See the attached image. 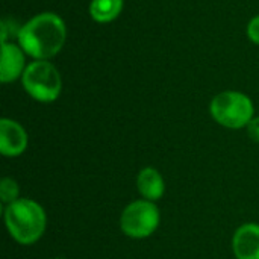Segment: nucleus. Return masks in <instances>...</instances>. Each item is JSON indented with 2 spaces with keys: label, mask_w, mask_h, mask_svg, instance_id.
Wrapping results in <instances>:
<instances>
[{
  "label": "nucleus",
  "mask_w": 259,
  "mask_h": 259,
  "mask_svg": "<svg viewBox=\"0 0 259 259\" xmlns=\"http://www.w3.org/2000/svg\"><path fill=\"white\" fill-rule=\"evenodd\" d=\"M137 187H138L140 194L146 200H150V202L159 200L165 191V184H164L162 176L159 175L158 170L152 167L143 168L140 171L138 179H137Z\"/></svg>",
  "instance_id": "nucleus-9"
},
{
  "label": "nucleus",
  "mask_w": 259,
  "mask_h": 259,
  "mask_svg": "<svg viewBox=\"0 0 259 259\" xmlns=\"http://www.w3.org/2000/svg\"><path fill=\"white\" fill-rule=\"evenodd\" d=\"M232 247L237 259H259V225L249 223L238 228Z\"/></svg>",
  "instance_id": "nucleus-7"
},
{
  "label": "nucleus",
  "mask_w": 259,
  "mask_h": 259,
  "mask_svg": "<svg viewBox=\"0 0 259 259\" xmlns=\"http://www.w3.org/2000/svg\"><path fill=\"white\" fill-rule=\"evenodd\" d=\"M5 223L11 237L24 246L36 243L46 231V212L30 199H18L8 205Z\"/></svg>",
  "instance_id": "nucleus-2"
},
{
  "label": "nucleus",
  "mask_w": 259,
  "mask_h": 259,
  "mask_svg": "<svg viewBox=\"0 0 259 259\" xmlns=\"http://www.w3.org/2000/svg\"><path fill=\"white\" fill-rule=\"evenodd\" d=\"M247 35H249L250 41H253L255 44H259V15L250 20V23L247 26Z\"/></svg>",
  "instance_id": "nucleus-12"
},
{
  "label": "nucleus",
  "mask_w": 259,
  "mask_h": 259,
  "mask_svg": "<svg viewBox=\"0 0 259 259\" xmlns=\"http://www.w3.org/2000/svg\"><path fill=\"white\" fill-rule=\"evenodd\" d=\"M247 132L253 141L259 143V117H253L250 120V123L247 124Z\"/></svg>",
  "instance_id": "nucleus-13"
},
{
  "label": "nucleus",
  "mask_w": 259,
  "mask_h": 259,
  "mask_svg": "<svg viewBox=\"0 0 259 259\" xmlns=\"http://www.w3.org/2000/svg\"><path fill=\"white\" fill-rule=\"evenodd\" d=\"M121 231L131 238H147L159 226V211L150 200H137L127 205L120 219Z\"/></svg>",
  "instance_id": "nucleus-5"
},
{
  "label": "nucleus",
  "mask_w": 259,
  "mask_h": 259,
  "mask_svg": "<svg viewBox=\"0 0 259 259\" xmlns=\"http://www.w3.org/2000/svg\"><path fill=\"white\" fill-rule=\"evenodd\" d=\"M21 82L27 94L42 103L56 100L62 90L61 74L49 61H35L29 64L21 76Z\"/></svg>",
  "instance_id": "nucleus-3"
},
{
  "label": "nucleus",
  "mask_w": 259,
  "mask_h": 259,
  "mask_svg": "<svg viewBox=\"0 0 259 259\" xmlns=\"http://www.w3.org/2000/svg\"><path fill=\"white\" fill-rule=\"evenodd\" d=\"M55 259H61V258H55Z\"/></svg>",
  "instance_id": "nucleus-14"
},
{
  "label": "nucleus",
  "mask_w": 259,
  "mask_h": 259,
  "mask_svg": "<svg viewBox=\"0 0 259 259\" xmlns=\"http://www.w3.org/2000/svg\"><path fill=\"white\" fill-rule=\"evenodd\" d=\"M27 147V134L14 120H0V153L3 156H20Z\"/></svg>",
  "instance_id": "nucleus-6"
},
{
  "label": "nucleus",
  "mask_w": 259,
  "mask_h": 259,
  "mask_svg": "<svg viewBox=\"0 0 259 259\" xmlns=\"http://www.w3.org/2000/svg\"><path fill=\"white\" fill-rule=\"evenodd\" d=\"M0 199L3 203H8V205L18 200V185L11 178L2 179V182H0Z\"/></svg>",
  "instance_id": "nucleus-11"
},
{
  "label": "nucleus",
  "mask_w": 259,
  "mask_h": 259,
  "mask_svg": "<svg viewBox=\"0 0 259 259\" xmlns=\"http://www.w3.org/2000/svg\"><path fill=\"white\" fill-rule=\"evenodd\" d=\"M123 9V0H93L90 14L97 23H109L115 20Z\"/></svg>",
  "instance_id": "nucleus-10"
},
{
  "label": "nucleus",
  "mask_w": 259,
  "mask_h": 259,
  "mask_svg": "<svg viewBox=\"0 0 259 259\" xmlns=\"http://www.w3.org/2000/svg\"><path fill=\"white\" fill-rule=\"evenodd\" d=\"M24 52L21 47L12 42H2V61H0V80L3 83L15 80L24 73Z\"/></svg>",
  "instance_id": "nucleus-8"
},
{
  "label": "nucleus",
  "mask_w": 259,
  "mask_h": 259,
  "mask_svg": "<svg viewBox=\"0 0 259 259\" xmlns=\"http://www.w3.org/2000/svg\"><path fill=\"white\" fill-rule=\"evenodd\" d=\"M211 115L228 129H241L253 118V103L243 93L225 91L212 99Z\"/></svg>",
  "instance_id": "nucleus-4"
},
{
  "label": "nucleus",
  "mask_w": 259,
  "mask_h": 259,
  "mask_svg": "<svg viewBox=\"0 0 259 259\" xmlns=\"http://www.w3.org/2000/svg\"><path fill=\"white\" fill-rule=\"evenodd\" d=\"M23 52L36 61H47L64 46L67 29L64 20L53 12L30 18L17 33Z\"/></svg>",
  "instance_id": "nucleus-1"
}]
</instances>
